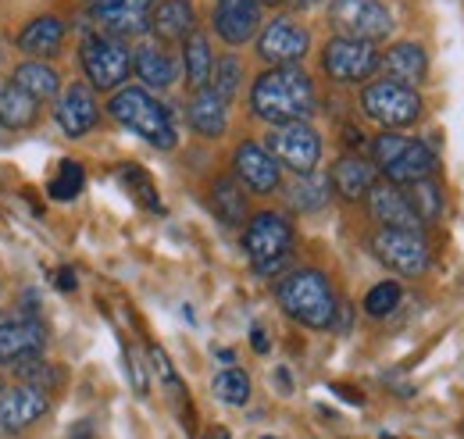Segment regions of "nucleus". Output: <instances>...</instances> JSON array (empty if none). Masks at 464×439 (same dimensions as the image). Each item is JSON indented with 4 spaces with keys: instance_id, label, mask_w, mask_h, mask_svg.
I'll list each match as a JSON object with an SVG mask.
<instances>
[{
    "instance_id": "1",
    "label": "nucleus",
    "mask_w": 464,
    "mask_h": 439,
    "mask_svg": "<svg viewBox=\"0 0 464 439\" xmlns=\"http://www.w3.org/2000/svg\"><path fill=\"white\" fill-rule=\"evenodd\" d=\"M314 104H318L314 101V83L296 64L268 68L265 75H257V83L250 90V111L268 125L307 122L314 114Z\"/></svg>"
},
{
    "instance_id": "2",
    "label": "nucleus",
    "mask_w": 464,
    "mask_h": 439,
    "mask_svg": "<svg viewBox=\"0 0 464 439\" xmlns=\"http://www.w3.org/2000/svg\"><path fill=\"white\" fill-rule=\"evenodd\" d=\"M279 307L290 315L293 322L307 326V329H329L336 318V293L329 286V278L314 268H296L279 286H276Z\"/></svg>"
},
{
    "instance_id": "3",
    "label": "nucleus",
    "mask_w": 464,
    "mask_h": 439,
    "mask_svg": "<svg viewBox=\"0 0 464 439\" xmlns=\"http://www.w3.org/2000/svg\"><path fill=\"white\" fill-rule=\"evenodd\" d=\"M108 111H111V118H115L118 125H125L129 132L143 136L158 151H172L175 143H179L172 114L165 111L161 101H154L143 86H121L115 97H111Z\"/></svg>"
},
{
    "instance_id": "4",
    "label": "nucleus",
    "mask_w": 464,
    "mask_h": 439,
    "mask_svg": "<svg viewBox=\"0 0 464 439\" xmlns=\"http://www.w3.org/2000/svg\"><path fill=\"white\" fill-rule=\"evenodd\" d=\"M372 161L386 175V182L393 186H407L418 179H432L436 171V154L432 147H425L421 140H411L401 132H382L372 140Z\"/></svg>"
},
{
    "instance_id": "5",
    "label": "nucleus",
    "mask_w": 464,
    "mask_h": 439,
    "mask_svg": "<svg viewBox=\"0 0 464 439\" xmlns=\"http://www.w3.org/2000/svg\"><path fill=\"white\" fill-rule=\"evenodd\" d=\"M243 250L254 261L257 275H272L286 265L293 250V225L279 211H261L243 229Z\"/></svg>"
},
{
    "instance_id": "6",
    "label": "nucleus",
    "mask_w": 464,
    "mask_h": 439,
    "mask_svg": "<svg viewBox=\"0 0 464 439\" xmlns=\"http://www.w3.org/2000/svg\"><path fill=\"white\" fill-rule=\"evenodd\" d=\"M79 61H82V72L93 90H118L132 72V51L104 33H93L82 40Z\"/></svg>"
},
{
    "instance_id": "7",
    "label": "nucleus",
    "mask_w": 464,
    "mask_h": 439,
    "mask_svg": "<svg viewBox=\"0 0 464 439\" xmlns=\"http://www.w3.org/2000/svg\"><path fill=\"white\" fill-rule=\"evenodd\" d=\"M361 108L372 122H379L386 129H404V125L418 122L421 101L411 86H401L393 79H375L361 90Z\"/></svg>"
},
{
    "instance_id": "8",
    "label": "nucleus",
    "mask_w": 464,
    "mask_h": 439,
    "mask_svg": "<svg viewBox=\"0 0 464 439\" xmlns=\"http://www.w3.org/2000/svg\"><path fill=\"white\" fill-rule=\"evenodd\" d=\"M375 258L404 278H418L429 268V243L418 229H379L372 239Z\"/></svg>"
},
{
    "instance_id": "9",
    "label": "nucleus",
    "mask_w": 464,
    "mask_h": 439,
    "mask_svg": "<svg viewBox=\"0 0 464 439\" xmlns=\"http://www.w3.org/2000/svg\"><path fill=\"white\" fill-rule=\"evenodd\" d=\"M329 18L340 29V36L364 44H379L393 33V15L379 0H333Z\"/></svg>"
},
{
    "instance_id": "10",
    "label": "nucleus",
    "mask_w": 464,
    "mask_h": 439,
    "mask_svg": "<svg viewBox=\"0 0 464 439\" xmlns=\"http://www.w3.org/2000/svg\"><path fill=\"white\" fill-rule=\"evenodd\" d=\"M268 154L276 161H283L290 171H296V175H311L318 168V161H322V136L307 122L279 125L268 136Z\"/></svg>"
},
{
    "instance_id": "11",
    "label": "nucleus",
    "mask_w": 464,
    "mask_h": 439,
    "mask_svg": "<svg viewBox=\"0 0 464 439\" xmlns=\"http://www.w3.org/2000/svg\"><path fill=\"white\" fill-rule=\"evenodd\" d=\"M322 68L336 83H364L372 72H379V51H375V44L336 36L322 51Z\"/></svg>"
},
{
    "instance_id": "12",
    "label": "nucleus",
    "mask_w": 464,
    "mask_h": 439,
    "mask_svg": "<svg viewBox=\"0 0 464 439\" xmlns=\"http://www.w3.org/2000/svg\"><path fill=\"white\" fill-rule=\"evenodd\" d=\"M47 329L36 315H11L0 322V368H14L22 361L44 357Z\"/></svg>"
},
{
    "instance_id": "13",
    "label": "nucleus",
    "mask_w": 464,
    "mask_h": 439,
    "mask_svg": "<svg viewBox=\"0 0 464 439\" xmlns=\"http://www.w3.org/2000/svg\"><path fill=\"white\" fill-rule=\"evenodd\" d=\"M232 168H236V182H243V190L257 193V197H268L279 190L283 175H279V161L268 154V147L246 140L236 147L232 154Z\"/></svg>"
},
{
    "instance_id": "14",
    "label": "nucleus",
    "mask_w": 464,
    "mask_h": 439,
    "mask_svg": "<svg viewBox=\"0 0 464 439\" xmlns=\"http://www.w3.org/2000/svg\"><path fill=\"white\" fill-rule=\"evenodd\" d=\"M51 400L33 385H0V433H22L47 415Z\"/></svg>"
},
{
    "instance_id": "15",
    "label": "nucleus",
    "mask_w": 464,
    "mask_h": 439,
    "mask_svg": "<svg viewBox=\"0 0 464 439\" xmlns=\"http://www.w3.org/2000/svg\"><path fill=\"white\" fill-rule=\"evenodd\" d=\"M158 0H118L111 7H93V22L104 29V36H143L150 33V15Z\"/></svg>"
},
{
    "instance_id": "16",
    "label": "nucleus",
    "mask_w": 464,
    "mask_h": 439,
    "mask_svg": "<svg viewBox=\"0 0 464 439\" xmlns=\"http://www.w3.org/2000/svg\"><path fill=\"white\" fill-rule=\"evenodd\" d=\"M257 54L265 57L268 64H296L300 57L307 54V33L290 22V18H276L261 29L257 36Z\"/></svg>"
},
{
    "instance_id": "17",
    "label": "nucleus",
    "mask_w": 464,
    "mask_h": 439,
    "mask_svg": "<svg viewBox=\"0 0 464 439\" xmlns=\"http://www.w3.org/2000/svg\"><path fill=\"white\" fill-rule=\"evenodd\" d=\"M257 25H261V4L257 0H218L215 4V33L229 47L250 44Z\"/></svg>"
},
{
    "instance_id": "18",
    "label": "nucleus",
    "mask_w": 464,
    "mask_h": 439,
    "mask_svg": "<svg viewBox=\"0 0 464 439\" xmlns=\"http://www.w3.org/2000/svg\"><path fill=\"white\" fill-rule=\"evenodd\" d=\"M368 211H372V219L379 221L382 229H418L421 232V221L418 215L411 211V204H407L404 197V186H393V182H375L372 190H368Z\"/></svg>"
},
{
    "instance_id": "19",
    "label": "nucleus",
    "mask_w": 464,
    "mask_h": 439,
    "mask_svg": "<svg viewBox=\"0 0 464 439\" xmlns=\"http://www.w3.org/2000/svg\"><path fill=\"white\" fill-rule=\"evenodd\" d=\"M54 118H58V125L64 129V136H72V140L93 132V125H97V101H93V90L82 86V83L68 86L58 97V104H54Z\"/></svg>"
},
{
    "instance_id": "20",
    "label": "nucleus",
    "mask_w": 464,
    "mask_h": 439,
    "mask_svg": "<svg viewBox=\"0 0 464 439\" xmlns=\"http://www.w3.org/2000/svg\"><path fill=\"white\" fill-rule=\"evenodd\" d=\"M379 68L386 72V79L414 90L429 75V57L418 44H393L386 54H379Z\"/></svg>"
},
{
    "instance_id": "21",
    "label": "nucleus",
    "mask_w": 464,
    "mask_h": 439,
    "mask_svg": "<svg viewBox=\"0 0 464 439\" xmlns=\"http://www.w3.org/2000/svg\"><path fill=\"white\" fill-rule=\"evenodd\" d=\"M64 47V25L58 18L44 15V18H33L22 33H18V51L29 54L33 61H47Z\"/></svg>"
},
{
    "instance_id": "22",
    "label": "nucleus",
    "mask_w": 464,
    "mask_h": 439,
    "mask_svg": "<svg viewBox=\"0 0 464 439\" xmlns=\"http://www.w3.org/2000/svg\"><path fill=\"white\" fill-rule=\"evenodd\" d=\"M150 33L158 40H186L189 33H197V15L189 0H158L154 15H150Z\"/></svg>"
},
{
    "instance_id": "23",
    "label": "nucleus",
    "mask_w": 464,
    "mask_h": 439,
    "mask_svg": "<svg viewBox=\"0 0 464 439\" xmlns=\"http://www.w3.org/2000/svg\"><path fill=\"white\" fill-rule=\"evenodd\" d=\"M329 186L343 197V200H364L368 190L375 186V165H368L364 158H340L329 171Z\"/></svg>"
},
{
    "instance_id": "24",
    "label": "nucleus",
    "mask_w": 464,
    "mask_h": 439,
    "mask_svg": "<svg viewBox=\"0 0 464 439\" xmlns=\"http://www.w3.org/2000/svg\"><path fill=\"white\" fill-rule=\"evenodd\" d=\"M189 125L193 132H200L204 140H218L229 125V111H226V101L215 97L211 90H197L193 101H189Z\"/></svg>"
},
{
    "instance_id": "25",
    "label": "nucleus",
    "mask_w": 464,
    "mask_h": 439,
    "mask_svg": "<svg viewBox=\"0 0 464 439\" xmlns=\"http://www.w3.org/2000/svg\"><path fill=\"white\" fill-rule=\"evenodd\" d=\"M132 72L147 83V86H154V90H165V86H172L175 75H179V64H175V57L165 51V47H154V44H147V47H140L136 54H132Z\"/></svg>"
},
{
    "instance_id": "26",
    "label": "nucleus",
    "mask_w": 464,
    "mask_h": 439,
    "mask_svg": "<svg viewBox=\"0 0 464 439\" xmlns=\"http://www.w3.org/2000/svg\"><path fill=\"white\" fill-rule=\"evenodd\" d=\"M11 83H14V86H22L36 104L54 101V97L61 93L58 72H54L47 61H22V64L14 68V75H11Z\"/></svg>"
},
{
    "instance_id": "27",
    "label": "nucleus",
    "mask_w": 464,
    "mask_h": 439,
    "mask_svg": "<svg viewBox=\"0 0 464 439\" xmlns=\"http://www.w3.org/2000/svg\"><path fill=\"white\" fill-rule=\"evenodd\" d=\"M36 118H40V104L22 86H14L11 79L0 83V125L4 129H29L36 125Z\"/></svg>"
},
{
    "instance_id": "28",
    "label": "nucleus",
    "mask_w": 464,
    "mask_h": 439,
    "mask_svg": "<svg viewBox=\"0 0 464 439\" xmlns=\"http://www.w3.org/2000/svg\"><path fill=\"white\" fill-rule=\"evenodd\" d=\"M182 68H186V86H189L193 93H197V90H208L215 57H211V44H208L200 33H189V36L182 40Z\"/></svg>"
},
{
    "instance_id": "29",
    "label": "nucleus",
    "mask_w": 464,
    "mask_h": 439,
    "mask_svg": "<svg viewBox=\"0 0 464 439\" xmlns=\"http://www.w3.org/2000/svg\"><path fill=\"white\" fill-rule=\"evenodd\" d=\"M211 211L226 225H243L246 215H250L246 211V190L236 179H229V175L215 179V186H211Z\"/></svg>"
},
{
    "instance_id": "30",
    "label": "nucleus",
    "mask_w": 464,
    "mask_h": 439,
    "mask_svg": "<svg viewBox=\"0 0 464 439\" xmlns=\"http://www.w3.org/2000/svg\"><path fill=\"white\" fill-rule=\"evenodd\" d=\"M329 179H318L314 171L311 175H300L290 186V208L293 211H304V215H314L329 204Z\"/></svg>"
},
{
    "instance_id": "31",
    "label": "nucleus",
    "mask_w": 464,
    "mask_h": 439,
    "mask_svg": "<svg viewBox=\"0 0 464 439\" xmlns=\"http://www.w3.org/2000/svg\"><path fill=\"white\" fill-rule=\"evenodd\" d=\"M404 197H407L411 211L418 215V221H421V225H429V221H436L440 215H443V193H440V186H436L432 179L407 182Z\"/></svg>"
},
{
    "instance_id": "32",
    "label": "nucleus",
    "mask_w": 464,
    "mask_h": 439,
    "mask_svg": "<svg viewBox=\"0 0 464 439\" xmlns=\"http://www.w3.org/2000/svg\"><path fill=\"white\" fill-rule=\"evenodd\" d=\"M239 86H243V64H239L236 57H222V61H215L208 90H211L215 97H222V101L229 104L232 97L239 93Z\"/></svg>"
},
{
    "instance_id": "33",
    "label": "nucleus",
    "mask_w": 464,
    "mask_h": 439,
    "mask_svg": "<svg viewBox=\"0 0 464 439\" xmlns=\"http://www.w3.org/2000/svg\"><path fill=\"white\" fill-rule=\"evenodd\" d=\"M82 186H86V171L79 161H61L58 175L51 179V186H47V193L54 197V200H75L79 193H82Z\"/></svg>"
},
{
    "instance_id": "34",
    "label": "nucleus",
    "mask_w": 464,
    "mask_h": 439,
    "mask_svg": "<svg viewBox=\"0 0 464 439\" xmlns=\"http://www.w3.org/2000/svg\"><path fill=\"white\" fill-rule=\"evenodd\" d=\"M215 396L232 404V407H243V404L250 400V379H246V372H243V368H226V372H218V376H215Z\"/></svg>"
},
{
    "instance_id": "35",
    "label": "nucleus",
    "mask_w": 464,
    "mask_h": 439,
    "mask_svg": "<svg viewBox=\"0 0 464 439\" xmlns=\"http://www.w3.org/2000/svg\"><path fill=\"white\" fill-rule=\"evenodd\" d=\"M401 297H404L401 282H379V286L368 289V297H364V311H368L372 318H386V315L397 311Z\"/></svg>"
},
{
    "instance_id": "36",
    "label": "nucleus",
    "mask_w": 464,
    "mask_h": 439,
    "mask_svg": "<svg viewBox=\"0 0 464 439\" xmlns=\"http://www.w3.org/2000/svg\"><path fill=\"white\" fill-rule=\"evenodd\" d=\"M121 179H125V190H132L143 208H150L154 215H161V200H158V193H154V186H150V175H147L143 168H136V165L121 168Z\"/></svg>"
},
{
    "instance_id": "37",
    "label": "nucleus",
    "mask_w": 464,
    "mask_h": 439,
    "mask_svg": "<svg viewBox=\"0 0 464 439\" xmlns=\"http://www.w3.org/2000/svg\"><path fill=\"white\" fill-rule=\"evenodd\" d=\"M22 385H33V389H44V385H58V372L44 361V357H33V361H22V365H14L11 368Z\"/></svg>"
},
{
    "instance_id": "38",
    "label": "nucleus",
    "mask_w": 464,
    "mask_h": 439,
    "mask_svg": "<svg viewBox=\"0 0 464 439\" xmlns=\"http://www.w3.org/2000/svg\"><path fill=\"white\" fill-rule=\"evenodd\" d=\"M250 343H254V350H257V354H268V336H265L261 326H254V329H250Z\"/></svg>"
},
{
    "instance_id": "39",
    "label": "nucleus",
    "mask_w": 464,
    "mask_h": 439,
    "mask_svg": "<svg viewBox=\"0 0 464 439\" xmlns=\"http://www.w3.org/2000/svg\"><path fill=\"white\" fill-rule=\"evenodd\" d=\"M58 289L61 293H72L75 289V272L72 268H61L58 272Z\"/></svg>"
},
{
    "instance_id": "40",
    "label": "nucleus",
    "mask_w": 464,
    "mask_h": 439,
    "mask_svg": "<svg viewBox=\"0 0 464 439\" xmlns=\"http://www.w3.org/2000/svg\"><path fill=\"white\" fill-rule=\"evenodd\" d=\"M90 436H93V429H90V422H82V425L72 429V436L68 439H90Z\"/></svg>"
},
{
    "instance_id": "41",
    "label": "nucleus",
    "mask_w": 464,
    "mask_h": 439,
    "mask_svg": "<svg viewBox=\"0 0 464 439\" xmlns=\"http://www.w3.org/2000/svg\"><path fill=\"white\" fill-rule=\"evenodd\" d=\"M232 357H236L232 350H218V361H222V365H229V368H232Z\"/></svg>"
},
{
    "instance_id": "42",
    "label": "nucleus",
    "mask_w": 464,
    "mask_h": 439,
    "mask_svg": "<svg viewBox=\"0 0 464 439\" xmlns=\"http://www.w3.org/2000/svg\"><path fill=\"white\" fill-rule=\"evenodd\" d=\"M286 4H290V7H300V11H304V7H311V4H318V0H286Z\"/></svg>"
},
{
    "instance_id": "43",
    "label": "nucleus",
    "mask_w": 464,
    "mask_h": 439,
    "mask_svg": "<svg viewBox=\"0 0 464 439\" xmlns=\"http://www.w3.org/2000/svg\"><path fill=\"white\" fill-rule=\"evenodd\" d=\"M90 7H111V4H118V0H86Z\"/></svg>"
},
{
    "instance_id": "44",
    "label": "nucleus",
    "mask_w": 464,
    "mask_h": 439,
    "mask_svg": "<svg viewBox=\"0 0 464 439\" xmlns=\"http://www.w3.org/2000/svg\"><path fill=\"white\" fill-rule=\"evenodd\" d=\"M208 439H229V433H226V429H215V433H211Z\"/></svg>"
},
{
    "instance_id": "45",
    "label": "nucleus",
    "mask_w": 464,
    "mask_h": 439,
    "mask_svg": "<svg viewBox=\"0 0 464 439\" xmlns=\"http://www.w3.org/2000/svg\"><path fill=\"white\" fill-rule=\"evenodd\" d=\"M257 4H283V0H257Z\"/></svg>"
},
{
    "instance_id": "46",
    "label": "nucleus",
    "mask_w": 464,
    "mask_h": 439,
    "mask_svg": "<svg viewBox=\"0 0 464 439\" xmlns=\"http://www.w3.org/2000/svg\"><path fill=\"white\" fill-rule=\"evenodd\" d=\"M0 129H4V125H0ZM0 147H4V132H0Z\"/></svg>"
},
{
    "instance_id": "47",
    "label": "nucleus",
    "mask_w": 464,
    "mask_h": 439,
    "mask_svg": "<svg viewBox=\"0 0 464 439\" xmlns=\"http://www.w3.org/2000/svg\"><path fill=\"white\" fill-rule=\"evenodd\" d=\"M382 439H393V436H382Z\"/></svg>"
},
{
    "instance_id": "48",
    "label": "nucleus",
    "mask_w": 464,
    "mask_h": 439,
    "mask_svg": "<svg viewBox=\"0 0 464 439\" xmlns=\"http://www.w3.org/2000/svg\"><path fill=\"white\" fill-rule=\"evenodd\" d=\"M265 439H276V436H265Z\"/></svg>"
}]
</instances>
